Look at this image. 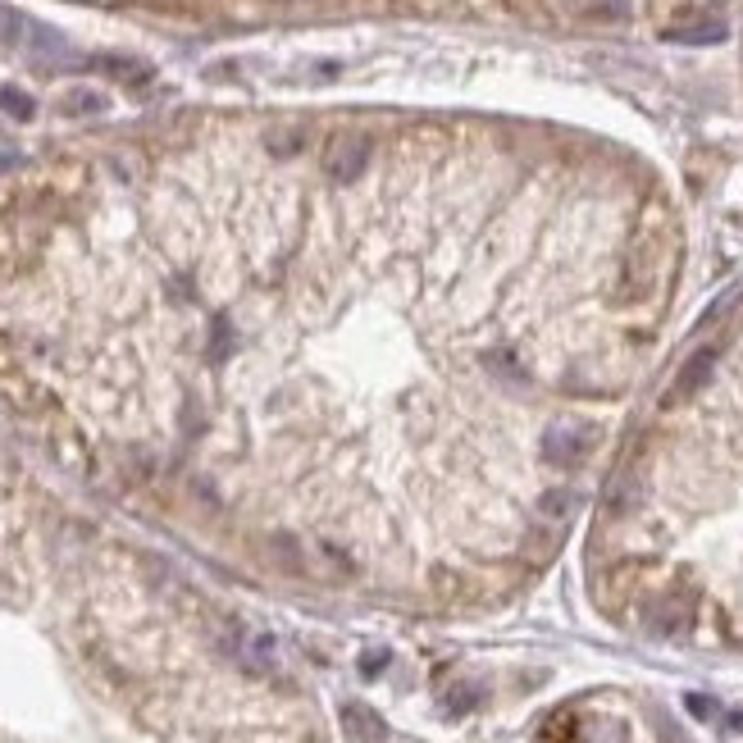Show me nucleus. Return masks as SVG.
<instances>
[{"label":"nucleus","instance_id":"f257e3e1","mask_svg":"<svg viewBox=\"0 0 743 743\" xmlns=\"http://www.w3.org/2000/svg\"><path fill=\"white\" fill-rule=\"evenodd\" d=\"M324 169L333 174V178H351V174H361L365 165H370V137L365 133H333L329 142H324Z\"/></svg>","mask_w":743,"mask_h":743},{"label":"nucleus","instance_id":"f03ea898","mask_svg":"<svg viewBox=\"0 0 743 743\" xmlns=\"http://www.w3.org/2000/svg\"><path fill=\"white\" fill-rule=\"evenodd\" d=\"M589 447H593V429H584V424H552V429H547V438H543V456L557 461V465L584 461V452H589Z\"/></svg>","mask_w":743,"mask_h":743},{"label":"nucleus","instance_id":"7ed1b4c3","mask_svg":"<svg viewBox=\"0 0 743 743\" xmlns=\"http://www.w3.org/2000/svg\"><path fill=\"white\" fill-rule=\"evenodd\" d=\"M420 14H447V19H497L511 14V0H411Z\"/></svg>","mask_w":743,"mask_h":743},{"label":"nucleus","instance_id":"20e7f679","mask_svg":"<svg viewBox=\"0 0 743 743\" xmlns=\"http://www.w3.org/2000/svg\"><path fill=\"white\" fill-rule=\"evenodd\" d=\"M712 370H716V351H712V347L693 351V356H689V361L680 365V374H675V393H671V402H680V397L698 393V388H707Z\"/></svg>","mask_w":743,"mask_h":743},{"label":"nucleus","instance_id":"39448f33","mask_svg":"<svg viewBox=\"0 0 743 743\" xmlns=\"http://www.w3.org/2000/svg\"><path fill=\"white\" fill-rule=\"evenodd\" d=\"M351 725H356V734H361V739H379V730H383V725H379L365 707H351V712H347V730H351Z\"/></svg>","mask_w":743,"mask_h":743},{"label":"nucleus","instance_id":"423d86ee","mask_svg":"<svg viewBox=\"0 0 743 743\" xmlns=\"http://www.w3.org/2000/svg\"><path fill=\"white\" fill-rule=\"evenodd\" d=\"M570 506H575L570 493H547V497H543V511H547V516H566Z\"/></svg>","mask_w":743,"mask_h":743},{"label":"nucleus","instance_id":"0eeeda50","mask_svg":"<svg viewBox=\"0 0 743 743\" xmlns=\"http://www.w3.org/2000/svg\"><path fill=\"white\" fill-rule=\"evenodd\" d=\"M0 105L14 110V114H23V119L32 114V101H28V96H19V92H0Z\"/></svg>","mask_w":743,"mask_h":743},{"label":"nucleus","instance_id":"6e6552de","mask_svg":"<svg viewBox=\"0 0 743 743\" xmlns=\"http://www.w3.org/2000/svg\"><path fill=\"white\" fill-rule=\"evenodd\" d=\"M14 32H19V19H14L5 5H0V46H10V42H14Z\"/></svg>","mask_w":743,"mask_h":743}]
</instances>
